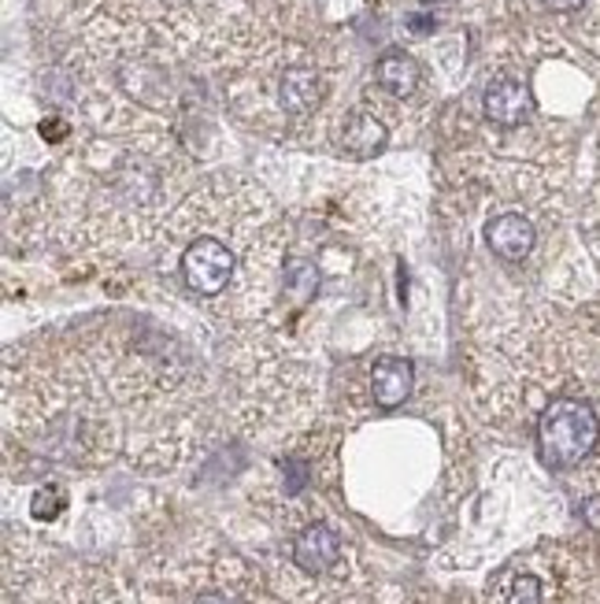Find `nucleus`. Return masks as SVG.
Returning <instances> with one entry per match:
<instances>
[{"label": "nucleus", "instance_id": "nucleus-1", "mask_svg": "<svg viewBox=\"0 0 600 604\" xmlns=\"http://www.w3.org/2000/svg\"><path fill=\"white\" fill-rule=\"evenodd\" d=\"M138 604H285L234 549L204 545L159 564Z\"/></svg>", "mask_w": 600, "mask_h": 604}, {"label": "nucleus", "instance_id": "nucleus-2", "mask_svg": "<svg viewBox=\"0 0 600 604\" xmlns=\"http://www.w3.org/2000/svg\"><path fill=\"white\" fill-rule=\"evenodd\" d=\"M537 460L549 471H578L600 449V412L589 397L560 393L534 419Z\"/></svg>", "mask_w": 600, "mask_h": 604}, {"label": "nucleus", "instance_id": "nucleus-3", "mask_svg": "<svg viewBox=\"0 0 600 604\" xmlns=\"http://www.w3.org/2000/svg\"><path fill=\"white\" fill-rule=\"evenodd\" d=\"M557 571H560L557 556H531V561L500 567L489 579L482 604H557V593H552Z\"/></svg>", "mask_w": 600, "mask_h": 604}, {"label": "nucleus", "instance_id": "nucleus-4", "mask_svg": "<svg viewBox=\"0 0 600 604\" xmlns=\"http://www.w3.org/2000/svg\"><path fill=\"white\" fill-rule=\"evenodd\" d=\"M178 267H182V282L190 286L193 293L215 297V293L227 290L230 278H234L238 256L222 238H215V234H201V238H193L190 246H186Z\"/></svg>", "mask_w": 600, "mask_h": 604}, {"label": "nucleus", "instance_id": "nucleus-5", "mask_svg": "<svg viewBox=\"0 0 600 604\" xmlns=\"http://www.w3.org/2000/svg\"><path fill=\"white\" fill-rule=\"evenodd\" d=\"M486 246L497 260H505V264H523L537 246V227L519 212L494 215V219L486 223Z\"/></svg>", "mask_w": 600, "mask_h": 604}, {"label": "nucleus", "instance_id": "nucleus-6", "mask_svg": "<svg viewBox=\"0 0 600 604\" xmlns=\"http://www.w3.org/2000/svg\"><path fill=\"white\" fill-rule=\"evenodd\" d=\"M371 401L379 404L382 412H393L411 397V386H416V367L405 356H379L371 364Z\"/></svg>", "mask_w": 600, "mask_h": 604}, {"label": "nucleus", "instance_id": "nucleus-7", "mask_svg": "<svg viewBox=\"0 0 600 604\" xmlns=\"http://www.w3.org/2000/svg\"><path fill=\"white\" fill-rule=\"evenodd\" d=\"M482 108H486V119L497 126H519L531 115V89H526L519 78H494L486 86V97H482Z\"/></svg>", "mask_w": 600, "mask_h": 604}, {"label": "nucleus", "instance_id": "nucleus-8", "mask_svg": "<svg viewBox=\"0 0 600 604\" xmlns=\"http://www.w3.org/2000/svg\"><path fill=\"white\" fill-rule=\"evenodd\" d=\"M322 97H327V83H322V75L316 67H290L282 75L279 101L290 115L316 112V108L322 104Z\"/></svg>", "mask_w": 600, "mask_h": 604}, {"label": "nucleus", "instance_id": "nucleus-9", "mask_svg": "<svg viewBox=\"0 0 600 604\" xmlns=\"http://www.w3.org/2000/svg\"><path fill=\"white\" fill-rule=\"evenodd\" d=\"M342 146L348 156H374L382 146H386V126L382 119H374L371 112H353L345 119V130H342Z\"/></svg>", "mask_w": 600, "mask_h": 604}, {"label": "nucleus", "instance_id": "nucleus-10", "mask_svg": "<svg viewBox=\"0 0 600 604\" xmlns=\"http://www.w3.org/2000/svg\"><path fill=\"white\" fill-rule=\"evenodd\" d=\"M374 78H379V86L386 89L393 97H411L419 89V63L405 56V52H386V56L379 60V67H374Z\"/></svg>", "mask_w": 600, "mask_h": 604}, {"label": "nucleus", "instance_id": "nucleus-11", "mask_svg": "<svg viewBox=\"0 0 600 604\" xmlns=\"http://www.w3.org/2000/svg\"><path fill=\"white\" fill-rule=\"evenodd\" d=\"M64 508H67V490H64V486H56V482L41 486V490L30 498V516L38 523L60 519V512H64Z\"/></svg>", "mask_w": 600, "mask_h": 604}, {"label": "nucleus", "instance_id": "nucleus-12", "mask_svg": "<svg viewBox=\"0 0 600 604\" xmlns=\"http://www.w3.org/2000/svg\"><path fill=\"white\" fill-rule=\"evenodd\" d=\"M582 519H586L593 530H600V493H593V498L582 501Z\"/></svg>", "mask_w": 600, "mask_h": 604}, {"label": "nucleus", "instance_id": "nucleus-13", "mask_svg": "<svg viewBox=\"0 0 600 604\" xmlns=\"http://www.w3.org/2000/svg\"><path fill=\"white\" fill-rule=\"evenodd\" d=\"M545 4H549L552 12H578L586 0H545Z\"/></svg>", "mask_w": 600, "mask_h": 604}, {"label": "nucleus", "instance_id": "nucleus-14", "mask_svg": "<svg viewBox=\"0 0 600 604\" xmlns=\"http://www.w3.org/2000/svg\"><path fill=\"white\" fill-rule=\"evenodd\" d=\"M426 4H445V0H426Z\"/></svg>", "mask_w": 600, "mask_h": 604}]
</instances>
